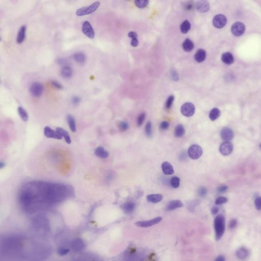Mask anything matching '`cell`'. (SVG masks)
Segmentation results:
<instances>
[{"label": "cell", "mask_w": 261, "mask_h": 261, "mask_svg": "<svg viewBox=\"0 0 261 261\" xmlns=\"http://www.w3.org/2000/svg\"><path fill=\"white\" fill-rule=\"evenodd\" d=\"M68 186L40 181L32 182L23 187L19 193L20 203L24 206L33 204H52L62 201L71 195Z\"/></svg>", "instance_id": "cell-1"}, {"label": "cell", "mask_w": 261, "mask_h": 261, "mask_svg": "<svg viewBox=\"0 0 261 261\" xmlns=\"http://www.w3.org/2000/svg\"><path fill=\"white\" fill-rule=\"evenodd\" d=\"M214 226L216 239V240H219L225 231V219L222 215H219L216 217L214 220Z\"/></svg>", "instance_id": "cell-2"}, {"label": "cell", "mask_w": 261, "mask_h": 261, "mask_svg": "<svg viewBox=\"0 0 261 261\" xmlns=\"http://www.w3.org/2000/svg\"><path fill=\"white\" fill-rule=\"evenodd\" d=\"M100 6V3L99 2H96L92 4L90 6L87 7H84L80 8L76 11V15L79 16H86L88 14H91L95 12L98 8Z\"/></svg>", "instance_id": "cell-3"}, {"label": "cell", "mask_w": 261, "mask_h": 261, "mask_svg": "<svg viewBox=\"0 0 261 261\" xmlns=\"http://www.w3.org/2000/svg\"><path fill=\"white\" fill-rule=\"evenodd\" d=\"M203 154V150L197 144L192 145L188 150V155L191 159L197 160L200 158Z\"/></svg>", "instance_id": "cell-4"}, {"label": "cell", "mask_w": 261, "mask_h": 261, "mask_svg": "<svg viewBox=\"0 0 261 261\" xmlns=\"http://www.w3.org/2000/svg\"><path fill=\"white\" fill-rule=\"evenodd\" d=\"M44 90V86L40 82L33 83L30 87V93L35 98H38L41 96L43 95Z\"/></svg>", "instance_id": "cell-5"}, {"label": "cell", "mask_w": 261, "mask_h": 261, "mask_svg": "<svg viewBox=\"0 0 261 261\" xmlns=\"http://www.w3.org/2000/svg\"><path fill=\"white\" fill-rule=\"evenodd\" d=\"M195 108L193 104L191 103H186L181 107V113L186 117H192L195 113Z\"/></svg>", "instance_id": "cell-6"}, {"label": "cell", "mask_w": 261, "mask_h": 261, "mask_svg": "<svg viewBox=\"0 0 261 261\" xmlns=\"http://www.w3.org/2000/svg\"><path fill=\"white\" fill-rule=\"evenodd\" d=\"M245 31V26L242 23L236 22L231 26V32L234 36H240Z\"/></svg>", "instance_id": "cell-7"}, {"label": "cell", "mask_w": 261, "mask_h": 261, "mask_svg": "<svg viewBox=\"0 0 261 261\" xmlns=\"http://www.w3.org/2000/svg\"><path fill=\"white\" fill-rule=\"evenodd\" d=\"M227 23V17L223 14L216 15L213 19V26L216 28H222L225 26Z\"/></svg>", "instance_id": "cell-8"}, {"label": "cell", "mask_w": 261, "mask_h": 261, "mask_svg": "<svg viewBox=\"0 0 261 261\" xmlns=\"http://www.w3.org/2000/svg\"><path fill=\"white\" fill-rule=\"evenodd\" d=\"M82 32L88 38H94L95 36V31L93 30L91 24L88 21H85L82 25Z\"/></svg>", "instance_id": "cell-9"}, {"label": "cell", "mask_w": 261, "mask_h": 261, "mask_svg": "<svg viewBox=\"0 0 261 261\" xmlns=\"http://www.w3.org/2000/svg\"><path fill=\"white\" fill-rule=\"evenodd\" d=\"M44 134L46 137L49 138L55 139L58 140H61L62 138V137L57 132L56 130H53L48 126L44 127Z\"/></svg>", "instance_id": "cell-10"}, {"label": "cell", "mask_w": 261, "mask_h": 261, "mask_svg": "<svg viewBox=\"0 0 261 261\" xmlns=\"http://www.w3.org/2000/svg\"><path fill=\"white\" fill-rule=\"evenodd\" d=\"M162 217H158L152 219L151 220L143 221H138L135 223V225L137 227L141 228H147L151 227L152 225L159 223L162 220Z\"/></svg>", "instance_id": "cell-11"}, {"label": "cell", "mask_w": 261, "mask_h": 261, "mask_svg": "<svg viewBox=\"0 0 261 261\" xmlns=\"http://www.w3.org/2000/svg\"><path fill=\"white\" fill-rule=\"evenodd\" d=\"M233 151V145L230 142H224L222 143L219 148V151L223 156H228Z\"/></svg>", "instance_id": "cell-12"}, {"label": "cell", "mask_w": 261, "mask_h": 261, "mask_svg": "<svg viewBox=\"0 0 261 261\" xmlns=\"http://www.w3.org/2000/svg\"><path fill=\"white\" fill-rule=\"evenodd\" d=\"M220 135L222 139L226 142L231 140L234 136L233 130L228 127L223 128L220 132Z\"/></svg>", "instance_id": "cell-13"}, {"label": "cell", "mask_w": 261, "mask_h": 261, "mask_svg": "<svg viewBox=\"0 0 261 261\" xmlns=\"http://www.w3.org/2000/svg\"><path fill=\"white\" fill-rule=\"evenodd\" d=\"M236 256L241 261L245 260L249 255V249L245 247H241L238 249L236 253Z\"/></svg>", "instance_id": "cell-14"}, {"label": "cell", "mask_w": 261, "mask_h": 261, "mask_svg": "<svg viewBox=\"0 0 261 261\" xmlns=\"http://www.w3.org/2000/svg\"><path fill=\"white\" fill-rule=\"evenodd\" d=\"M184 206L182 202L179 200H173L170 201L167 206V211H172L178 208H181Z\"/></svg>", "instance_id": "cell-15"}, {"label": "cell", "mask_w": 261, "mask_h": 261, "mask_svg": "<svg viewBox=\"0 0 261 261\" xmlns=\"http://www.w3.org/2000/svg\"><path fill=\"white\" fill-rule=\"evenodd\" d=\"M209 8V4L206 1H200L197 4V10L200 13L207 12Z\"/></svg>", "instance_id": "cell-16"}, {"label": "cell", "mask_w": 261, "mask_h": 261, "mask_svg": "<svg viewBox=\"0 0 261 261\" xmlns=\"http://www.w3.org/2000/svg\"><path fill=\"white\" fill-rule=\"evenodd\" d=\"M84 246V243L82 239H77L72 242L71 248L75 252H79L83 249Z\"/></svg>", "instance_id": "cell-17"}, {"label": "cell", "mask_w": 261, "mask_h": 261, "mask_svg": "<svg viewBox=\"0 0 261 261\" xmlns=\"http://www.w3.org/2000/svg\"><path fill=\"white\" fill-rule=\"evenodd\" d=\"M95 154L98 157L102 159H106L108 157L109 154L107 150H106L102 146H99L96 148L95 151Z\"/></svg>", "instance_id": "cell-18"}, {"label": "cell", "mask_w": 261, "mask_h": 261, "mask_svg": "<svg viewBox=\"0 0 261 261\" xmlns=\"http://www.w3.org/2000/svg\"><path fill=\"white\" fill-rule=\"evenodd\" d=\"M26 34V26H22L19 29L17 34L16 41L19 44H21L24 42L25 40Z\"/></svg>", "instance_id": "cell-19"}, {"label": "cell", "mask_w": 261, "mask_h": 261, "mask_svg": "<svg viewBox=\"0 0 261 261\" xmlns=\"http://www.w3.org/2000/svg\"><path fill=\"white\" fill-rule=\"evenodd\" d=\"M162 169L165 175H172L174 173L173 167L168 162H164L162 163Z\"/></svg>", "instance_id": "cell-20"}, {"label": "cell", "mask_w": 261, "mask_h": 261, "mask_svg": "<svg viewBox=\"0 0 261 261\" xmlns=\"http://www.w3.org/2000/svg\"><path fill=\"white\" fill-rule=\"evenodd\" d=\"M221 60L223 63L228 65L231 64L234 61L233 55L230 52L223 53L221 56Z\"/></svg>", "instance_id": "cell-21"}, {"label": "cell", "mask_w": 261, "mask_h": 261, "mask_svg": "<svg viewBox=\"0 0 261 261\" xmlns=\"http://www.w3.org/2000/svg\"><path fill=\"white\" fill-rule=\"evenodd\" d=\"M206 58V52L203 49H200L194 55V59L198 63L204 61Z\"/></svg>", "instance_id": "cell-22"}, {"label": "cell", "mask_w": 261, "mask_h": 261, "mask_svg": "<svg viewBox=\"0 0 261 261\" xmlns=\"http://www.w3.org/2000/svg\"><path fill=\"white\" fill-rule=\"evenodd\" d=\"M56 131L59 134H60V135L62 137L64 138L66 143L69 144H71V137H70L68 131H66V130H65L64 129L60 127H57Z\"/></svg>", "instance_id": "cell-23"}, {"label": "cell", "mask_w": 261, "mask_h": 261, "mask_svg": "<svg viewBox=\"0 0 261 261\" xmlns=\"http://www.w3.org/2000/svg\"><path fill=\"white\" fill-rule=\"evenodd\" d=\"M146 199L148 202L154 204L159 203L163 200V196L159 194H150L146 197Z\"/></svg>", "instance_id": "cell-24"}, {"label": "cell", "mask_w": 261, "mask_h": 261, "mask_svg": "<svg viewBox=\"0 0 261 261\" xmlns=\"http://www.w3.org/2000/svg\"><path fill=\"white\" fill-rule=\"evenodd\" d=\"M61 75L65 79H69L72 76V69L69 66H63L62 69H61Z\"/></svg>", "instance_id": "cell-25"}, {"label": "cell", "mask_w": 261, "mask_h": 261, "mask_svg": "<svg viewBox=\"0 0 261 261\" xmlns=\"http://www.w3.org/2000/svg\"><path fill=\"white\" fill-rule=\"evenodd\" d=\"M182 46L183 50L185 52H189L193 50L194 45L193 43L190 40L187 38L183 43Z\"/></svg>", "instance_id": "cell-26"}, {"label": "cell", "mask_w": 261, "mask_h": 261, "mask_svg": "<svg viewBox=\"0 0 261 261\" xmlns=\"http://www.w3.org/2000/svg\"><path fill=\"white\" fill-rule=\"evenodd\" d=\"M74 59L77 63L80 64H83L86 61V56L85 54L82 52H78L74 54Z\"/></svg>", "instance_id": "cell-27"}, {"label": "cell", "mask_w": 261, "mask_h": 261, "mask_svg": "<svg viewBox=\"0 0 261 261\" xmlns=\"http://www.w3.org/2000/svg\"><path fill=\"white\" fill-rule=\"evenodd\" d=\"M67 121L71 131L73 133L76 132L77 128H76V121L75 118L71 115H68L67 116Z\"/></svg>", "instance_id": "cell-28"}, {"label": "cell", "mask_w": 261, "mask_h": 261, "mask_svg": "<svg viewBox=\"0 0 261 261\" xmlns=\"http://www.w3.org/2000/svg\"><path fill=\"white\" fill-rule=\"evenodd\" d=\"M185 130L182 124H179L176 126L175 128V135L176 137H182L185 135Z\"/></svg>", "instance_id": "cell-29"}, {"label": "cell", "mask_w": 261, "mask_h": 261, "mask_svg": "<svg viewBox=\"0 0 261 261\" xmlns=\"http://www.w3.org/2000/svg\"><path fill=\"white\" fill-rule=\"evenodd\" d=\"M221 114V112L219 109L217 108H214L211 110L209 113V118L212 121H214L218 118Z\"/></svg>", "instance_id": "cell-30"}, {"label": "cell", "mask_w": 261, "mask_h": 261, "mask_svg": "<svg viewBox=\"0 0 261 261\" xmlns=\"http://www.w3.org/2000/svg\"><path fill=\"white\" fill-rule=\"evenodd\" d=\"M128 36L132 38V41L130 42L131 46L136 47L138 45V40L137 39L138 35L135 32H130L128 34Z\"/></svg>", "instance_id": "cell-31"}, {"label": "cell", "mask_w": 261, "mask_h": 261, "mask_svg": "<svg viewBox=\"0 0 261 261\" xmlns=\"http://www.w3.org/2000/svg\"><path fill=\"white\" fill-rule=\"evenodd\" d=\"M135 207V204L133 202L130 201V202H127V203L124 204L123 206V208L125 212L129 213H131L133 211Z\"/></svg>", "instance_id": "cell-32"}, {"label": "cell", "mask_w": 261, "mask_h": 261, "mask_svg": "<svg viewBox=\"0 0 261 261\" xmlns=\"http://www.w3.org/2000/svg\"><path fill=\"white\" fill-rule=\"evenodd\" d=\"M191 24L189 22V21L187 20H186L184 21V22H183L182 24H181L180 26V30L182 33L183 34H186L189 31V30H190Z\"/></svg>", "instance_id": "cell-33"}, {"label": "cell", "mask_w": 261, "mask_h": 261, "mask_svg": "<svg viewBox=\"0 0 261 261\" xmlns=\"http://www.w3.org/2000/svg\"><path fill=\"white\" fill-rule=\"evenodd\" d=\"M18 113L21 119L24 121H26L28 120V115L27 112L23 107H19L17 109Z\"/></svg>", "instance_id": "cell-34"}, {"label": "cell", "mask_w": 261, "mask_h": 261, "mask_svg": "<svg viewBox=\"0 0 261 261\" xmlns=\"http://www.w3.org/2000/svg\"><path fill=\"white\" fill-rule=\"evenodd\" d=\"M145 133L146 135L148 136V138L151 137L153 135V133H152V124L151 121H148L146 124L145 127Z\"/></svg>", "instance_id": "cell-35"}, {"label": "cell", "mask_w": 261, "mask_h": 261, "mask_svg": "<svg viewBox=\"0 0 261 261\" xmlns=\"http://www.w3.org/2000/svg\"><path fill=\"white\" fill-rule=\"evenodd\" d=\"M180 179L178 176H173L170 180V185L173 188H178L179 186Z\"/></svg>", "instance_id": "cell-36"}, {"label": "cell", "mask_w": 261, "mask_h": 261, "mask_svg": "<svg viewBox=\"0 0 261 261\" xmlns=\"http://www.w3.org/2000/svg\"><path fill=\"white\" fill-rule=\"evenodd\" d=\"M135 4L136 6L138 7V8H143L146 7L148 4V1L147 0H143V1H135Z\"/></svg>", "instance_id": "cell-37"}, {"label": "cell", "mask_w": 261, "mask_h": 261, "mask_svg": "<svg viewBox=\"0 0 261 261\" xmlns=\"http://www.w3.org/2000/svg\"><path fill=\"white\" fill-rule=\"evenodd\" d=\"M174 99H175V97L173 96H170L169 97L165 104V107L167 109H170L173 104Z\"/></svg>", "instance_id": "cell-38"}, {"label": "cell", "mask_w": 261, "mask_h": 261, "mask_svg": "<svg viewBox=\"0 0 261 261\" xmlns=\"http://www.w3.org/2000/svg\"><path fill=\"white\" fill-rule=\"evenodd\" d=\"M128 127L129 126L127 123L125 121H120L118 124V129H120V130L121 132H124L126 130H127Z\"/></svg>", "instance_id": "cell-39"}, {"label": "cell", "mask_w": 261, "mask_h": 261, "mask_svg": "<svg viewBox=\"0 0 261 261\" xmlns=\"http://www.w3.org/2000/svg\"><path fill=\"white\" fill-rule=\"evenodd\" d=\"M145 118V114L144 113L140 114V115H139L138 119H137V126L138 127L141 126L144 122Z\"/></svg>", "instance_id": "cell-40"}, {"label": "cell", "mask_w": 261, "mask_h": 261, "mask_svg": "<svg viewBox=\"0 0 261 261\" xmlns=\"http://www.w3.org/2000/svg\"><path fill=\"white\" fill-rule=\"evenodd\" d=\"M194 8V3L193 2H191V1L187 2L184 5V8L186 10L191 11V10L193 9Z\"/></svg>", "instance_id": "cell-41"}, {"label": "cell", "mask_w": 261, "mask_h": 261, "mask_svg": "<svg viewBox=\"0 0 261 261\" xmlns=\"http://www.w3.org/2000/svg\"><path fill=\"white\" fill-rule=\"evenodd\" d=\"M228 201V199L225 197H219L216 200L215 204L216 205H220V204H225Z\"/></svg>", "instance_id": "cell-42"}, {"label": "cell", "mask_w": 261, "mask_h": 261, "mask_svg": "<svg viewBox=\"0 0 261 261\" xmlns=\"http://www.w3.org/2000/svg\"><path fill=\"white\" fill-rule=\"evenodd\" d=\"M255 206L258 211L261 210V197H257L255 200Z\"/></svg>", "instance_id": "cell-43"}, {"label": "cell", "mask_w": 261, "mask_h": 261, "mask_svg": "<svg viewBox=\"0 0 261 261\" xmlns=\"http://www.w3.org/2000/svg\"><path fill=\"white\" fill-rule=\"evenodd\" d=\"M69 252H70L69 249H65V248H60L58 250V253L61 256H63L68 254L69 253Z\"/></svg>", "instance_id": "cell-44"}, {"label": "cell", "mask_w": 261, "mask_h": 261, "mask_svg": "<svg viewBox=\"0 0 261 261\" xmlns=\"http://www.w3.org/2000/svg\"><path fill=\"white\" fill-rule=\"evenodd\" d=\"M198 195H200V197H205L207 193V190L204 187H201L198 189Z\"/></svg>", "instance_id": "cell-45"}, {"label": "cell", "mask_w": 261, "mask_h": 261, "mask_svg": "<svg viewBox=\"0 0 261 261\" xmlns=\"http://www.w3.org/2000/svg\"><path fill=\"white\" fill-rule=\"evenodd\" d=\"M169 127V124L166 121H162L160 125V129L161 130H166Z\"/></svg>", "instance_id": "cell-46"}, {"label": "cell", "mask_w": 261, "mask_h": 261, "mask_svg": "<svg viewBox=\"0 0 261 261\" xmlns=\"http://www.w3.org/2000/svg\"><path fill=\"white\" fill-rule=\"evenodd\" d=\"M51 84L56 89H63V86L61 84L59 83L58 82H57V81H51Z\"/></svg>", "instance_id": "cell-47"}, {"label": "cell", "mask_w": 261, "mask_h": 261, "mask_svg": "<svg viewBox=\"0 0 261 261\" xmlns=\"http://www.w3.org/2000/svg\"><path fill=\"white\" fill-rule=\"evenodd\" d=\"M228 189V187L225 185H220L217 188V191L219 193H224Z\"/></svg>", "instance_id": "cell-48"}, {"label": "cell", "mask_w": 261, "mask_h": 261, "mask_svg": "<svg viewBox=\"0 0 261 261\" xmlns=\"http://www.w3.org/2000/svg\"><path fill=\"white\" fill-rule=\"evenodd\" d=\"M81 99L79 96H75L71 99V102L74 105H78L80 103Z\"/></svg>", "instance_id": "cell-49"}, {"label": "cell", "mask_w": 261, "mask_h": 261, "mask_svg": "<svg viewBox=\"0 0 261 261\" xmlns=\"http://www.w3.org/2000/svg\"><path fill=\"white\" fill-rule=\"evenodd\" d=\"M237 224V221L236 219H233L230 221V223H229V228L231 229H233L235 228H236Z\"/></svg>", "instance_id": "cell-50"}, {"label": "cell", "mask_w": 261, "mask_h": 261, "mask_svg": "<svg viewBox=\"0 0 261 261\" xmlns=\"http://www.w3.org/2000/svg\"><path fill=\"white\" fill-rule=\"evenodd\" d=\"M218 211L219 208L217 206L213 207L212 208V210H211V213H212V214L213 215H215V214H217V213L218 212Z\"/></svg>", "instance_id": "cell-51"}, {"label": "cell", "mask_w": 261, "mask_h": 261, "mask_svg": "<svg viewBox=\"0 0 261 261\" xmlns=\"http://www.w3.org/2000/svg\"><path fill=\"white\" fill-rule=\"evenodd\" d=\"M172 76L173 80L176 81L178 80V75L176 71H173L172 73Z\"/></svg>", "instance_id": "cell-52"}, {"label": "cell", "mask_w": 261, "mask_h": 261, "mask_svg": "<svg viewBox=\"0 0 261 261\" xmlns=\"http://www.w3.org/2000/svg\"><path fill=\"white\" fill-rule=\"evenodd\" d=\"M214 261H225V257L220 255L217 256V258H216V259Z\"/></svg>", "instance_id": "cell-53"}, {"label": "cell", "mask_w": 261, "mask_h": 261, "mask_svg": "<svg viewBox=\"0 0 261 261\" xmlns=\"http://www.w3.org/2000/svg\"><path fill=\"white\" fill-rule=\"evenodd\" d=\"M59 64L60 65H64L65 66H66V61L64 60L63 59H60L58 61Z\"/></svg>", "instance_id": "cell-54"}, {"label": "cell", "mask_w": 261, "mask_h": 261, "mask_svg": "<svg viewBox=\"0 0 261 261\" xmlns=\"http://www.w3.org/2000/svg\"><path fill=\"white\" fill-rule=\"evenodd\" d=\"M5 164L4 162H0V169H3L4 167L5 166Z\"/></svg>", "instance_id": "cell-55"}, {"label": "cell", "mask_w": 261, "mask_h": 261, "mask_svg": "<svg viewBox=\"0 0 261 261\" xmlns=\"http://www.w3.org/2000/svg\"><path fill=\"white\" fill-rule=\"evenodd\" d=\"M185 153H184V154H182V155H181V156L180 157V158H182V160H183V159H185L186 158L187 156H186V155H185Z\"/></svg>", "instance_id": "cell-56"}]
</instances>
